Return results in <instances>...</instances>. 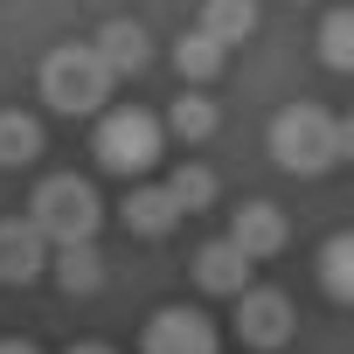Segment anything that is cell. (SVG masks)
<instances>
[{"instance_id":"1","label":"cell","mask_w":354,"mask_h":354,"mask_svg":"<svg viewBox=\"0 0 354 354\" xmlns=\"http://www.w3.org/2000/svg\"><path fill=\"white\" fill-rule=\"evenodd\" d=\"M347 153H354V125L333 118V111H319V104H285L271 118V160L285 174H326Z\"/></svg>"},{"instance_id":"2","label":"cell","mask_w":354,"mask_h":354,"mask_svg":"<svg viewBox=\"0 0 354 354\" xmlns=\"http://www.w3.org/2000/svg\"><path fill=\"white\" fill-rule=\"evenodd\" d=\"M42 97H49L56 111H70V118L104 111V97H111V70L97 63L91 42H56V49L42 56Z\"/></svg>"},{"instance_id":"3","label":"cell","mask_w":354,"mask_h":354,"mask_svg":"<svg viewBox=\"0 0 354 354\" xmlns=\"http://www.w3.org/2000/svg\"><path fill=\"white\" fill-rule=\"evenodd\" d=\"M97 216H104V202H97L91 181H77V174H49L35 188V202H28V223L42 230V243H91Z\"/></svg>"},{"instance_id":"4","label":"cell","mask_w":354,"mask_h":354,"mask_svg":"<svg viewBox=\"0 0 354 354\" xmlns=\"http://www.w3.org/2000/svg\"><path fill=\"white\" fill-rule=\"evenodd\" d=\"M91 153H97L111 174H146V167L160 160V118H153V111H139V104H118V111H104V118H97Z\"/></svg>"},{"instance_id":"5","label":"cell","mask_w":354,"mask_h":354,"mask_svg":"<svg viewBox=\"0 0 354 354\" xmlns=\"http://www.w3.org/2000/svg\"><path fill=\"white\" fill-rule=\"evenodd\" d=\"M216 319L195 313V306H160L139 333V354H216Z\"/></svg>"},{"instance_id":"6","label":"cell","mask_w":354,"mask_h":354,"mask_svg":"<svg viewBox=\"0 0 354 354\" xmlns=\"http://www.w3.org/2000/svg\"><path fill=\"white\" fill-rule=\"evenodd\" d=\"M236 340H243V347H257V354H278V347L292 340V299H285V292H271V285L236 292Z\"/></svg>"},{"instance_id":"7","label":"cell","mask_w":354,"mask_h":354,"mask_svg":"<svg viewBox=\"0 0 354 354\" xmlns=\"http://www.w3.org/2000/svg\"><path fill=\"white\" fill-rule=\"evenodd\" d=\"M49 271V243L28 216H8L0 223V285H35Z\"/></svg>"},{"instance_id":"8","label":"cell","mask_w":354,"mask_h":354,"mask_svg":"<svg viewBox=\"0 0 354 354\" xmlns=\"http://www.w3.org/2000/svg\"><path fill=\"white\" fill-rule=\"evenodd\" d=\"M285 236H292V223H285V209L278 202H243L236 216H230V243L257 264V257H278L285 250Z\"/></svg>"},{"instance_id":"9","label":"cell","mask_w":354,"mask_h":354,"mask_svg":"<svg viewBox=\"0 0 354 354\" xmlns=\"http://www.w3.org/2000/svg\"><path fill=\"white\" fill-rule=\"evenodd\" d=\"M250 257L230 243V236H216V243H202L195 250V285L202 292H216V299H236V292H250Z\"/></svg>"},{"instance_id":"10","label":"cell","mask_w":354,"mask_h":354,"mask_svg":"<svg viewBox=\"0 0 354 354\" xmlns=\"http://www.w3.org/2000/svg\"><path fill=\"white\" fill-rule=\"evenodd\" d=\"M118 216H125V230H132V236H146V243L174 236V223H181V209L167 202V188H160V181H139V188L125 195V209H118Z\"/></svg>"},{"instance_id":"11","label":"cell","mask_w":354,"mask_h":354,"mask_svg":"<svg viewBox=\"0 0 354 354\" xmlns=\"http://www.w3.org/2000/svg\"><path fill=\"white\" fill-rule=\"evenodd\" d=\"M91 49H97V63H104L111 77H139V70L153 63V49H146V28H139V21H104Z\"/></svg>"},{"instance_id":"12","label":"cell","mask_w":354,"mask_h":354,"mask_svg":"<svg viewBox=\"0 0 354 354\" xmlns=\"http://www.w3.org/2000/svg\"><path fill=\"white\" fill-rule=\"evenodd\" d=\"M49 271H56V285H63L70 299H91V292L104 285V257H97V243H56Z\"/></svg>"},{"instance_id":"13","label":"cell","mask_w":354,"mask_h":354,"mask_svg":"<svg viewBox=\"0 0 354 354\" xmlns=\"http://www.w3.org/2000/svg\"><path fill=\"white\" fill-rule=\"evenodd\" d=\"M202 35H209L216 49L250 42V35H257V0H209V8H202Z\"/></svg>"},{"instance_id":"14","label":"cell","mask_w":354,"mask_h":354,"mask_svg":"<svg viewBox=\"0 0 354 354\" xmlns=\"http://www.w3.org/2000/svg\"><path fill=\"white\" fill-rule=\"evenodd\" d=\"M319 292H326L333 306L354 299V236H347V230H333V236L319 243Z\"/></svg>"},{"instance_id":"15","label":"cell","mask_w":354,"mask_h":354,"mask_svg":"<svg viewBox=\"0 0 354 354\" xmlns=\"http://www.w3.org/2000/svg\"><path fill=\"white\" fill-rule=\"evenodd\" d=\"M223 63H230V49H216V42H209L202 28L174 42V70H181L188 84H216V77H223Z\"/></svg>"},{"instance_id":"16","label":"cell","mask_w":354,"mask_h":354,"mask_svg":"<svg viewBox=\"0 0 354 354\" xmlns=\"http://www.w3.org/2000/svg\"><path fill=\"white\" fill-rule=\"evenodd\" d=\"M160 188H167V202H174V209H181V216H202V209L216 202V174L188 160V167H174V174H167V181H160Z\"/></svg>"},{"instance_id":"17","label":"cell","mask_w":354,"mask_h":354,"mask_svg":"<svg viewBox=\"0 0 354 354\" xmlns=\"http://www.w3.org/2000/svg\"><path fill=\"white\" fill-rule=\"evenodd\" d=\"M42 153V125L28 111H0V167H28Z\"/></svg>"},{"instance_id":"18","label":"cell","mask_w":354,"mask_h":354,"mask_svg":"<svg viewBox=\"0 0 354 354\" xmlns=\"http://www.w3.org/2000/svg\"><path fill=\"white\" fill-rule=\"evenodd\" d=\"M319 63L326 70H354V8H333L319 21Z\"/></svg>"},{"instance_id":"19","label":"cell","mask_w":354,"mask_h":354,"mask_svg":"<svg viewBox=\"0 0 354 354\" xmlns=\"http://www.w3.org/2000/svg\"><path fill=\"white\" fill-rule=\"evenodd\" d=\"M167 132H174V139H188V146L209 139V132H216V104L195 97V91H188V97H174V104H167Z\"/></svg>"},{"instance_id":"20","label":"cell","mask_w":354,"mask_h":354,"mask_svg":"<svg viewBox=\"0 0 354 354\" xmlns=\"http://www.w3.org/2000/svg\"><path fill=\"white\" fill-rule=\"evenodd\" d=\"M0 354H42L35 340H0Z\"/></svg>"},{"instance_id":"21","label":"cell","mask_w":354,"mask_h":354,"mask_svg":"<svg viewBox=\"0 0 354 354\" xmlns=\"http://www.w3.org/2000/svg\"><path fill=\"white\" fill-rule=\"evenodd\" d=\"M70 354H118V347H104V340H77Z\"/></svg>"}]
</instances>
